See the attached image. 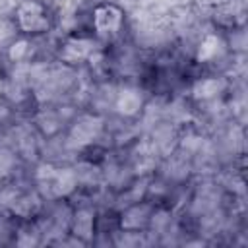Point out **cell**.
Returning <instances> with one entry per match:
<instances>
[{
  "instance_id": "3957f363",
  "label": "cell",
  "mask_w": 248,
  "mask_h": 248,
  "mask_svg": "<svg viewBox=\"0 0 248 248\" xmlns=\"http://www.w3.org/2000/svg\"><path fill=\"white\" fill-rule=\"evenodd\" d=\"M99 45L101 43L93 37V33L91 35H66L58 45L56 56L60 62L68 66H78V64L87 62Z\"/></svg>"
},
{
  "instance_id": "7a4b0ae2",
  "label": "cell",
  "mask_w": 248,
  "mask_h": 248,
  "mask_svg": "<svg viewBox=\"0 0 248 248\" xmlns=\"http://www.w3.org/2000/svg\"><path fill=\"white\" fill-rule=\"evenodd\" d=\"M91 33L99 43L114 41L126 27V10L112 0H101L91 8Z\"/></svg>"
},
{
  "instance_id": "30bf717a",
  "label": "cell",
  "mask_w": 248,
  "mask_h": 248,
  "mask_svg": "<svg viewBox=\"0 0 248 248\" xmlns=\"http://www.w3.org/2000/svg\"><path fill=\"white\" fill-rule=\"evenodd\" d=\"M43 2H48V4H52V2H54V0H43Z\"/></svg>"
},
{
  "instance_id": "ba28073f",
  "label": "cell",
  "mask_w": 248,
  "mask_h": 248,
  "mask_svg": "<svg viewBox=\"0 0 248 248\" xmlns=\"http://www.w3.org/2000/svg\"><path fill=\"white\" fill-rule=\"evenodd\" d=\"M141 95L140 91H134V89H128V91H122L120 97H118V103H116V108L122 112V114H136L138 110H141Z\"/></svg>"
},
{
  "instance_id": "8fae6325",
  "label": "cell",
  "mask_w": 248,
  "mask_h": 248,
  "mask_svg": "<svg viewBox=\"0 0 248 248\" xmlns=\"http://www.w3.org/2000/svg\"><path fill=\"white\" fill-rule=\"evenodd\" d=\"M0 89H2V76H0Z\"/></svg>"
},
{
  "instance_id": "5b68a950",
  "label": "cell",
  "mask_w": 248,
  "mask_h": 248,
  "mask_svg": "<svg viewBox=\"0 0 248 248\" xmlns=\"http://www.w3.org/2000/svg\"><path fill=\"white\" fill-rule=\"evenodd\" d=\"M72 232L87 242L95 232V209L79 207L72 217Z\"/></svg>"
},
{
  "instance_id": "52a82bcc",
  "label": "cell",
  "mask_w": 248,
  "mask_h": 248,
  "mask_svg": "<svg viewBox=\"0 0 248 248\" xmlns=\"http://www.w3.org/2000/svg\"><path fill=\"white\" fill-rule=\"evenodd\" d=\"M225 89V83L221 78H202L192 85V95L198 101H209L221 95Z\"/></svg>"
},
{
  "instance_id": "8992f818",
  "label": "cell",
  "mask_w": 248,
  "mask_h": 248,
  "mask_svg": "<svg viewBox=\"0 0 248 248\" xmlns=\"http://www.w3.org/2000/svg\"><path fill=\"white\" fill-rule=\"evenodd\" d=\"M225 50V43L219 35L215 33H207L200 45H198V52H196V60L198 62H211L215 58L221 56V52Z\"/></svg>"
},
{
  "instance_id": "277c9868",
  "label": "cell",
  "mask_w": 248,
  "mask_h": 248,
  "mask_svg": "<svg viewBox=\"0 0 248 248\" xmlns=\"http://www.w3.org/2000/svg\"><path fill=\"white\" fill-rule=\"evenodd\" d=\"M153 219H155L153 203H149V202H136V203H132V205H128L126 209L120 211V215H118V229L122 232L136 234V232L147 231L151 227Z\"/></svg>"
},
{
  "instance_id": "6da1fadb",
  "label": "cell",
  "mask_w": 248,
  "mask_h": 248,
  "mask_svg": "<svg viewBox=\"0 0 248 248\" xmlns=\"http://www.w3.org/2000/svg\"><path fill=\"white\" fill-rule=\"evenodd\" d=\"M58 23L52 4L43 0H19L12 12V25L19 37L39 39L54 31Z\"/></svg>"
},
{
  "instance_id": "9c48e42d",
  "label": "cell",
  "mask_w": 248,
  "mask_h": 248,
  "mask_svg": "<svg viewBox=\"0 0 248 248\" xmlns=\"http://www.w3.org/2000/svg\"><path fill=\"white\" fill-rule=\"evenodd\" d=\"M12 165H14V157H12V153H10L8 149H0V176L8 174L10 169H12Z\"/></svg>"
}]
</instances>
